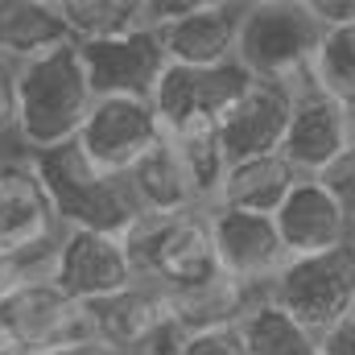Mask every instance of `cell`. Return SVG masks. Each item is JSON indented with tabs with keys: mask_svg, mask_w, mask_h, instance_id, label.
Masks as SVG:
<instances>
[{
	"mask_svg": "<svg viewBox=\"0 0 355 355\" xmlns=\"http://www.w3.org/2000/svg\"><path fill=\"white\" fill-rule=\"evenodd\" d=\"M91 83L79 58V46H58L33 62L17 67V141L25 153H46L79 141L87 120Z\"/></svg>",
	"mask_w": 355,
	"mask_h": 355,
	"instance_id": "1",
	"label": "cell"
},
{
	"mask_svg": "<svg viewBox=\"0 0 355 355\" xmlns=\"http://www.w3.org/2000/svg\"><path fill=\"white\" fill-rule=\"evenodd\" d=\"M33 170L42 178L58 219L67 232H107V236H128L141 219V207L128 190L124 178H112L95 170L79 141L46 149V153H29Z\"/></svg>",
	"mask_w": 355,
	"mask_h": 355,
	"instance_id": "2",
	"label": "cell"
},
{
	"mask_svg": "<svg viewBox=\"0 0 355 355\" xmlns=\"http://www.w3.org/2000/svg\"><path fill=\"white\" fill-rule=\"evenodd\" d=\"M322 42V25L314 21L306 0H252L244 4L236 62L261 83H306L310 58Z\"/></svg>",
	"mask_w": 355,
	"mask_h": 355,
	"instance_id": "3",
	"label": "cell"
},
{
	"mask_svg": "<svg viewBox=\"0 0 355 355\" xmlns=\"http://www.w3.org/2000/svg\"><path fill=\"white\" fill-rule=\"evenodd\" d=\"M124 244H128L137 277L166 289V293L219 277V257H215L207 211L141 215L137 227L124 236Z\"/></svg>",
	"mask_w": 355,
	"mask_h": 355,
	"instance_id": "4",
	"label": "cell"
},
{
	"mask_svg": "<svg viewBox=\"0 0 355 355\" xmlns=\"http://www.w3.org/2000/svg\"><path fill=\"white\" fill-rule=\"evenodd\" d=\"M0 335H4V343L29 355H54L95 339L87 306L75 302L71 293H62L46 272L25 277L0 302Z\"/></svg>",
	"mask_w": 355,
	"mask_h": 355,
	"instance_id": "5",
	"label": "cell"
},
{
	"mask_svg": "<svg viewBox=\"0 0 355 355\" xmlns=\"http://www.w3.org/2000/svg\"><path fill=\"white\" fill-rule=\"evenodd\" d=\"M265 297H272L285 314H293L306 331L327 335L355 310V244L289 261Z\"/></svg>",
	"mask_w": 355,
	"mask_h": 355,
	"instance_id": "6",
	"label": "cell"
},
{
	"mask_svg": "<svg viewBox=\"0 0 355 355\" xmlns=\"http://www.w3.org/2000/svg\"><path fill=\"white\" fill-rule=\"evenodd\" d=\"M257 79L232 58L219 67H166V75L153 87V112L162 120L166 137L207 132L219 128V120L244 99V91Z\"/></svg>",
	"mask_w": 355,
	"mask_h": 355,
	"instance_id": "7",
	"label": "cell"
},
{
	"mask_svg": "<svg viewBox=\"0 0 355 355\" xmlns=\"http://www.w3.org/2000/svg\"><path fill=\"white\" fill-rule=\"evenodd\" d=\"M67 236L29 153L0 174V252L17 257L29 272H46L58 240Z\"/></svg>",
	"mask_w": 355,
	"mask_h": 355,
	"instance_id": "8",
	"label": "cell"
},
{
	"mask_svg": "<svg viewBox=\"0 0 355 355\" xmlns=\"http://www.w3.org/2000/svg\"><path fill=\"white\" fill-rule=\"evenodd\" d=\"M166 141L153 99H95L79 128V149L95 170L128 178L137 162H145Z\"/></svg>",
	"mask_w": 355,
	"mask_h": 355,
	"instance_id": "9",
	"label": "cell"
},
{
	"mask_svg": "<svg viewBox=\"0 0 355 355\" xmlns=\"http://www.w3.org/2000/svg\"><path fill=\"white\" fill-rule=\"evenodd\" d=\"M46 277L83 306L103 302L128 289L132 281H141L124 236H107V232H67L46 265Z\"/></svg>",
	"mask_w": 355,
	"mask_h": 355,
	"instance_id": "10",
	"label": "cell"
},
{
	"mask_svg": "<svg viewBox=\"0 0 355 355\" xmlns=\"http://www.w3.org/2000/svg\"><path fill=\"white\" fill-rule=\"evenodd\" d=\"M355 149V112L302 83L293 95V116L281 141V157L302 178H322Z\"/></svg>",
	"mask_w": 355,
	"mask_h": 355,
	"instance_id": "11",
	"label": "cell"
},
{
	"mask_svg": "<svg viewBox=\"0 0 355 355\" xmlns=\"http://www.w3.org/2000/svg\"><path fill=\"white\" fill-rule=\"evenodd\" d=\"M207 219H211V240H215L219 272L240 281L252 293H268L277 272L289 265V252H285V244L277 236L272 215H244V211L211 207Z\"/></svg>",
	"mask_w": 355,
	"mask_h": 355,
	"instance_id": "12",
	"label": "cell"
},
{
	"mask_svg": "<svg viewBox=\"0 0 355 355\" xmlns=\"http://www.w3.org/2000/svg\"><path fill=\"white\" fill-rule=\"evenodd\" d=\"M79 58L95 99H153L157 79L170 67L162 37L153 29L112 37V42H87L79 46Z\"/></svg>",
	"mask_w": 355,
	"mask_h": 355,
	"instance_id": "13",
	"label": "cell"
},
{
	"mask_svg": "<svg viewBox=\"0 0 355 355\" xmlns=\"http://www.w3.org/2000/svg\"><path fill=\"white\" fill-rule=\"evenodd\" d=\"M87 314L95 343L112 347L116 355H137L174 331L170 293L149 281H132L128 289H120L103 302H91Z\"/></svg>",
	"mask_w": 355,
	"mask_h": 355,
	"instance_id": "14",
	"label": "cell"
},
{
	"mask_svg": "<svg viewBox=\"0 0 355 355\" xmlns=\"http://www.w3.org/2000/svg\"><path fill=\"white\" fill-rule=\"evenodd\" d=\"M272 223H277V236H281L289 261L355 244V227L347 219V211L339 207V198L318 178H302L289 190V198L277 207Z\"/></svg>",
	"mask_w": 355,
	"mask_h": 355,
	"instance_id": "15",
	"label": "cell"
},
{
	"mask_svg": "<svg viewBox=\"0 0 355 355\" xmlns=\"http://www.w3.org/2000/svg\"><path fill=\"white\" fill-rule=\"evenodd\" d=\"M302 87V83H297ZM297 87L285 83H252L244 91V99L219 120L215 137L227 153V162H244V157H265V153H281L289 116H293V95Z\"/></svg>",
	"mask_w": 355,
	"mask_h": 355,
	"instance_id": "16",
	"label": "cell"
},
{
	"mask_svg": "<svg viewBox=\"0 0 355 355\" xmlns=\"http://www.w3.org/2000/svg\"><path fill=\"white\" fill-rule=\"evenodd\" d=\"M240 21H244L240 0H198L182 21L157 29V37L174 67H219L236 58Z\"/></svg>",
	"mask_w": 355,
	"mask_h": 355,
	"instance_id": "17",
	"label": "cell"
},
{
	"mask_svg": "<svg viewBox=\"0 0 355 355\" xmlns=\"http://www.w3.org/2000/svg\"><path fill=\"white\" fill-rule=\"evenodd\" d=\"M257 297H265V293H252V289H244L240 281H232L223 272L202 281V285L178 289V293H170L174 331L182 339L186 335H211V331H236Z\"/></svg>",
	"mask_w": 355,
	"mask_h": 355,
	"instance_id": "18",
	"label": "cell"
},
{
	"mask_svg": "<svg viewBox=\"0 0 355 355\" xmlns=\"http://www.w3.org/2000/svg\"><path fill=\"white\" fill-rule=\"evenodd\" d=\"M58 46H71L58 0H0V58L21 67Z\"/></svg>",
	"mask_w": 355,
	"mask_h": 355,
	"instance_id": "19",
	"label": "cell"
},
{
	"mask_svg": "<svg viewBox=\"0 0 355 355\" xmlns=\"http://www.w3.org/2000/svg\"><path fill=\"white\" fill-rule=\"evenodd\" d=\"M302 182V174L281 157V153H265V157H244L232 162L215 207L223 211H244V215H277V207L289 198V190Z\"/></svg>",
	"mask_w": 355,
	"mask_h": 355,
	"instance_id": "20",
	"label": "cell"
},
{
	"mask_svg": "<svg viewBox=\"0 0 355 355\" xmlns=\"http://www.w3.org/2000/svg\"><path fill=\"white\" fill-rule=\"evenodd\" d=\"M124 182H128V190H132V198H137L141 215L207 211L170 137H166V141H162V145H157V149H153L145 162H137V166H132V174L124 178Z\"/></svg>",
	"mask_w": 355,
	"mask_h": 355,
	"instance_id": "21",
	"label": "cell"
},
{
	"mask_svg": "<svg viewBox=\"0 0 355 355\" xmlns=\"http://www.w3.org/2000/svg\"><path fill=\"white\" fill-rule=\"evenodd\" d=\"M244 355H322L318 335L306 331L293 314H285L272 297H257L244 322L236 327Z\"/></svg>",
	"mask_w": 355,
	"mask_h": 355,
	"instance_id": "22",
	"label": "cell"
},
{
	"mask_svg": "<svg viewBox=\"0 0 355 355\" xmlns=\"http://www.w3.org/2000/svg\"><path fill=\"white\" fill-rule=\"evenodd\" d=\"M71 42H112L149 29V0H58Z\"/></svg>",
	"mask_w": 355,
	"mask_h": 355,
	"instance_id": "23",
	"label": "cell"
},
{
	"mask_svg": "<svg viewBox=\"0 0 355 355\" xmlns=\"http://www.w3.org/2000/svg\"><path fill=\"white\" fill-rule=\"evenodd\" d=\"M306 83L335 99L339 107L355 112V25L352 29H327L314 58H310V71H306Z\"/></svg>",
	"mask_w": 355,
	"mask_h": 355,
	"instance_id": "24",
	"label": "cell"
},
{
	"mask_svg": "<svg viewBox=\"0 0 355 355\" xmlns=\"http://www.w3.org/2000/svg\"><path fill=\"white\" fill-rule=\"evenodd\" d=\"M170 141H174L178 157H182L186 174H190V182H194L202 207L211 211L215 198H219L223 174H227V166H232L227 153H223V145H219V137H215V128H207V132H186V137H170Z\"/></svg>",
	"mask_w": 355,
	"mask_h": 355,
	"instance_id": "25",
	"label": "cell"
},
{
	"mask_svg": "<svg viewBox=\"0 0 355 355\" xmlns=\"http://www.w3.org/2000/svg\"><path fill=\"white\" fill-rule=\"evenodd\" d=\"M174 355H244L236 331H211V335H186Z\"/></svg>",
	"mask_w": 355,
	"mask_h": 355,
	"instance_id": "26",
	"label": "cell"
},
{
	"mask_svg": "<svg viewBox=\"0 0 355 355\" xmlns=\"http://www.w3.org/2000/svg\"><path fill=\"white\" fill-rule=\"evenodd\" d=\"M335 198H339V207L347 211V219H352V227H355V149L339 162V166H331L327 174L318 178Z\"/></svg>",
	"mask_w": 355,
	"mask_h": 355,
	"instance_id": "27",
	"label": "cell"
},
{
	"mask_svg": "<svg viewBox=\"0 0 355 355\" xmlns=\"http://www.w3.org/2000/svg\"><path fill=\"white\" fill-rule=\"evenodd\" d=\"M17 132V62L0 58V141Z\"/></svg>",
	"mask_w": 355,
	"mask_h": 355,
	"instance_id": "28",
	"label": "cell"
},
{
	"mask_svg": "<svg viewBox=\"0 0 355 355\" xmlns=\"http://www.w3.org/2000/svg\"><path fill=\"white\" fill-rule=\"evenodd\" d=\"M306 4H310L314 21L322 25V33L327 29H352L355 25V0H306Z\"/></svg>",
	"mask_w": 355,
	"mask_h": 355,
	"instance_id": "29",
	"label": "cell"
},
{
	"mask_svg": "<svg viewBox=\"0 0 355 355\" xmlns=\"http://www.w3.org/2000/svg\"><path fill=\"white\" fill-rule=\"evenodd\" d=\"M318 347L322 355H355V314L343 318L339 327H331L327 335H318Z\"/></svg>",
	"mask_w": 355,
	"mask_h": 355,
	"instance_id": "30",
	"label": "cell"
},
{
	"mask_svg": "<svg viewBox=\"0 0 355 355\" xmlns=\"http://www.w3.org/2000/svg\"><path fill=\"white\" fill-rule=\"evenodd\" d=\"M25 277H37V272H29V268L21 265L17 257L0 252V302H4V297H8V293H12V289L21 285V281H25Z\"/></svg>",
	"mask_w": 355,
	"mask_h": 355,
	"instance_id": "31",
	"label": "cell"
},
{
	"mask_svg": "<svg viewBox=\"0 0 355 355\" xmlns=\"http://www.w3.org/2000/svg\"><path fill=\"white\" fill-rule=\"evenodd\" d=\"M178 343H182V335H178V331H170L166 339H157V343H149L145 352H137V355H174V352H178Z\"/></svg>",
	"mask_w": 355,
	"mask_h": 355,
	"instance_id": "32",
	"label": "cell"
},
{
	"mask_svg": "<svg viewBox=\"0 0 355 355\" xmlns=\"http://www.w3.org/2000/svg\"><path fill=\"white\" fill-rule=\"evenodd\" d=\"M54 355H116V352L91 339V343H79V347H67V352H54Z\"/></svg>",
	"mask_w": 355,
	"mask_h": 355,
	"instance_id": "33",
	"label": "cell"
},
{
	"mask_svg": "<svg viewBox=\"0 0 355 355\" xmlns=\"http://www.w3.org/2000/svg\"><path fill=\"white\" fill-rule=\"evenodd\" d=\"M17 157H21V153H8V149H0V174H4V170H8V162H17Z\"/></svg>",
	"mask_w": 355,
	"mask_h": 355,
	"instance_id": "34",
	"label": "cell"
},
{
	"mask_svg": "<svg viewBox=\"0 0 355 355\" xmlns=\"http://www.w3.org/2000/svg\"><path fill=\"white\" fill-rule=\"evenodd\" d=\"M0 355H29V352H21V347H12V343H0Z\"/></svg>",
	"mask_w": 355,
	"mask_h": 355,
	"instance_id": "35",
	"label": "cell"
},
{
	"mask_svg": "<svg viewBox=\"0 0 355 355\" xmlns=\"http://www.w3.org/2000/svg\"><path fill=\"white\" fill-rule=\"evenodd\" d=\"M0 343H4V335H0Z\"/></svg>",
	"mask_w": 355,
	"mask_h": 355,
	"instance_id": "36",
	"label": "cell"
},
{
	"mask_svg": "<svg viewBox=\"0 0 355 355\" xmlns=\"http://www.w3.org/2000/svg\"><path fill=\"white\" fill-rule=\"evenodd\" d=\"M352 314H355V310H352Z\"/></svg>",
	"mask_w": 355,
	"mask_h": 355,
	"instance_id": "37",
	"label": "cell"
}]
</instances>
